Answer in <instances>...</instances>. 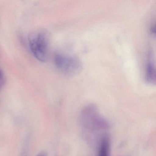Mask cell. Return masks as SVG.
Instances as JSON below:
<instances>
[{"label": "cell", "instance_id": "cell-1", "mask_svg": "<svg viewBox=\"0 0 156 156\" xmlns=\"http://www.w3.org/2000/svg\"><path fill=\"white\" fill-rule=\"evenodd\" d=\"M29 46L33 55L37 60L44 62L47 59L49 37L44 31H36L28 37Z\"/></svg>", "mask_w": 156, "mask_h": 156}, {"label": "cell", "instance_id": "cell-2", "mask_svg": "<svg viewBox=\"0 0 156 156\" xmlns=\"http://www.w3.org/2000/svg\"><path fill=\"white\" fill-rule=\"evenodd\" d=\"M55 61L57 68L68 75H75L82 69L81 61L73 55L58 54L55 55Z\"/></svg>", "mask_w": 156, "mask_h": 156}, {"label": "cell", "instance_id": "cell-3", "mask_svg": "<svg viewBox=\"0 0 156 156\" xmlns=\"http://www.w3.org/2000/svg\"><path fill=\"white\" fill-rule=\"evenodd\" d=\"M147 78L148 82L153 83L155 82V72L152 60H149L147 68Z\"/></svg>", "mask_w": 156, "mask_h": 156}, {"label": "cell", "instance_id": "cell-4", "mask_svg": "<svg viewBox=\"0 0 156 156\" xmlns=\"http://www.w3.org/2000/svg\"><path fill=\"white\" fill-rule=\"evenodd\" d=\"M109 142L107 138L103 139L99 147L98 156H109Z\"/></svg>", "mask_w": 156, "mask_h": 156}, {"label": "cell", "instance_id": "cell-5", "mask_svg": "<svg viewBox=\"0 0 156 156\" xmlns=\"http://www.w3.org/2000/svg\"><path fill=\"white\" fill-rule=\"evenodd\" d=\"M5 76L2 70L0 69V91L2 89L5 84Z\"/></svg>", "mask_w": 156, "mask_h": 156}, {"label": "cell", "instance_id": "cell-6", "mask_svg": "<svg viewBox=\"0 0 156 156\" xmlns=\"http://www.w3.org/2000/svg\"><path fill=\"white\" fill-rule=\"evenodd\" d=\"M37 156H47V155L46 152H41L39 153Z\"/></svg>", "mask_w": 156, "mask_h": 156}]
</instances>
